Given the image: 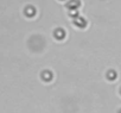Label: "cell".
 Returning a JSON list of instances; mask_svg holds the SVG:
<instances>
[{"label": "cell", "instance_id": "4", "mask_svg": "<svg viewBox=\"0 0 121 113\" xmlns=\"http://www.w3.org/2000/svg\"><path fill=\"white\" fill-rule=\"evenodd\" d=\"M52 77H53V75H52V73H51L50 70H44V72L42 73V79H43L45 82H50V81L52 80Z\"/></svg>", "mask_w": 121, "mask_h": 113}, {"label": "cell", "instance_id": "2", "mask_svg": "<svg viewBox=\"0 0 121 113\" xmlns=\"http://www.w3.org/2000/svg\"><path fill=\"white\" fill-rule=\"evenodd\" d=\"M53 36H55L56 39L62 41V39H64V37H65V31H64L63 29H57V30H55Z\"/></svg>", "mask_w": 121, "mask_h": 113}, {"label": "cell", "instance_id": "7", "mask_svg": "<svg viewBox=\"0 0 121 113\" xmlns=\"http://www.w3.org/2000/svg\"><path fill=\"white\" fill-rule=\"evenodd\" d=\"M69 16L73 18V19H76L78 17V11L77 10H73V11H69Z\"/></svg>", "mask_w": 121, "mask_h": 113}, {"label": "cell", "instance_id": "3", "mask_svg": "<svg viewBox=\"0 0 121 113\" xmlns=\"http://www.w3.org/2000/svg\"><path fill=\"white\" fill-rule=\"evenodd\" d=\"M74 24H75L76 26L83 29V27H86V25H87V20H86L84 18H82V17H77L76 19H74Z\"/></svg>", "mask_w": 121, "mask_h": 113}, {"label": "cell", "instance_id": "5", "mask_svg": "<svg viewBox=\"0 0 121 113\" xmlns=\"http://www.w3.org/2000/svg\"><path fill=\"white\" fill-rule=\"evenodd\" d=\"M24 12H25V16H27V17H33V16L36 14V9H35L33 6H27Z\"/></svg>", "mask_w": 121, "mask_h": 113}, {"label": "cell", "instance_id": "1", "mask_svg": "<svg viewBox=\"0 0 121 113\" xmlns=\"http://www.w3.org/2000/svg\"><path fill=\"white\" fill-rule=\"evenodd\" d=\"M80 6H81V1H80V0H70V1L68 3V9H69V11L77 10Z\"/></svg>", "mask_w": 121, "mask_h": 113}, {"label": "cell", "instance_id": "6", "mask_svg": "<svg viewBox=\"0 0 121 113\" xmlns=\"http://www.w3.org/2000/svg\"><path fill=\"white\" fill-rule=\"evenodd\" d=\"M107 79L110 80V81L115 80V79H116V73H115L114 70H109V72L107 73Z\"/></svg>", "mask_w": 121, "mask_h": 113}, {"label": "cell", "instance_id": "8", "mask_svg": "<svg viewBox=\"0 0 121 113\" xmlns=\"http://www.w3.org/2000/svg\"><path fill=\"white\" fill-rule=\"evenodd\" d=\"M119 113H121V109H120V112H119Z\"/></svg>", "mask_w": 121, "mask_h": 113}]
</instances>
